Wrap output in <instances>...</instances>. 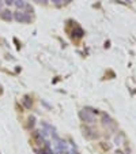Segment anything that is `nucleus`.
<instances>
[{
	"label": "nucleus",
	"mask_w": 136,
	"mask_h": 154,
	"mask_svg": "<svg viewBox=\"0 0 136 154\" xmlns=\"http://www.w3.org/2000/svg\"><path fill=\"white\" fill-rule=\"evenodd\" d=\"M71 33H72L71 36L74 37V38H82V37L84 36V32H83V29H82V27H80V26H78V25H76V26H75V29L72 30Z\"/></svg>",
	"instance_id": "8"
},
{
	"label": "nucleus",
	"mask_w": 136,
	"mask_h": 154,
	"mask_svg": "<svg viewBox=\"0 0 136 154\" xmlns=\"http://www.w3.org/2000/svg\"><path fill=\"white\" fill-rule=\"evenodd\" d=\"M53 2V4L56 7H61V6H64V0H52Z\"/></svg>",
	"instance_id": "13"
},
{
	"label": "nucleus",
	"mask_w": 136,
	"mask_h": 154,
	"mask_svg": "<svg viewBox=\"0 0 136 154\" xmlns=\"http://www.w3.org/2000/svg\"><path fill=\"white\" fill-rule=\"evenodd\" d=\"M101 122H102V124L105 127H112V130H116L114 122H113V119L108 113H101Z\"/></svg>",
	"instance_id": "4"
},
{
	"label": "nucleus",
	"mask_w": 136,
	"mask_h": 154,
	"mask_svg": "<svg viewBox=\"0 0 136 154\" xmlns=\"http://www.w3.org/2000/svg\"><path fill=\"white\" fill-rule=\"evenodd\" d=\"M22 105H23L26 109H31L33 108V98L27 94L23 95V97H22Z\"/></svg>",
	"instance_id": "6"
},
{
	"label": "nucleus",
	"mask_w": 136,
	"mask_h": 154,
	"mask_svg": "<svg viewBox=\"0 0 136 154\" xmlns=\"http://www.w3.org/2000/svg\"><path fill=\"white\" fill-rule=\"evenodd\" d=\"M82 131H83V135H84V138H87V139H97L98 136H99V134L97 132V131H94L91 127H89V125H82Z\"/></svg>",
	"instance_id": "3"
},
{
	"label": "nucleus",
	"mask_w": 136,
	"mask_h": 154,
	"mask_svg": "<svg viewBox=\"0 0 136 154\" xmlns=\"http://www.w3.org/2000/svg\"><path fill=\"white\" fill-rule=\"evenodd\" d=\"M72 0H64V4H68V3H71Z\"/></svg>",
	"instance_id": "18"
},
{
	"label": "nucleus",
	"mask_w": 136,
	"mask_h": 154,
	"mask_svg": "<svg viewBox=\"0 0 136 154\" xmlns=\"http://www.w3.org/2000/svg\"><path fill=\"white\" fill-rule=\"evenodd\" d=\"M31 125H33V127L36 125V117H34V116H30V117H29V124H27V127L31 128Z\"/></svg>",
	"instance_id": "12"
},
{
	"label": "nucleus",
	"mask_w": 136,
	"mask_h": 154,
	"mask_svg": "<svg viewBox=\"0 0 136 154\" xmlns=\"http://www.w3.org/2000/svg\"><path fill=\"white\" fill-rule=\"evenodd\" d=\"M116 154H124V153H123V151H120V150H118V151H116Z\"/></svg>",
	"instance_id": "19"
},
{
	"label": "nucleus",
	"mask_w": 136,
	"mask_h": 154,
	"mask_svg": "<svg viewBox=\"0 0 136 154\" xmlns=\"http://www.w3.org/2000/svg\"><path fill=\"white\" fill-rule=\"evenodd\" d=\"M40 4H46L48 3V0H37Z\"/></svg>",
	"instance_id": "16"
},
{
	"label": "nucleus",
	"mask_w": 136,
	"mask_h": 154,
	"mask_svg": "<svg viewBox=\"0 0 136 154\" xmlns=\"http://www.w3.org/2000/svg\"><path fill=\"white\" fill-rule=\"evenodd\" d=\"M33 139L37 142V145H42L45 142V138L42 136L41 131H33Z\"/></svg>",
	"instance_id": "7"
},
{
	"label": "nucleus",
	"mask_w": 136,
	"mask_h": 154,
	"mask_svg": "<svg viewBox=\"0 0 136 154\" xmlns=\"http://www.w3.org/2000/svg\"><path fill=\"white\" fill-rule=\"evenodd\" d=\"M14 19L18 23H30L33 21V15L26 14L25 11H21V10H16L14 12Z\"/></svg>",
	"instance_id": "2"
},
{
	"label": "nucleus",
	"mask_w": 136,
	"mask_h": 154,
	"mask_svg": "<svg viewBox=\"0 0 136 154\" xmlns=\"http://www.w3.org/2000/svg\"><path fill=\"white\" fill-rule=\"evenodd\" d=\"M26 14H29V15H33V12H34V10H33V7H31V4H29L27 3L26 4V7H25V10H23Z\"/></svg>",
	"instance_id": "11"
},
{
	"label": "nucleus",
	"mask_w": 136,
	"mask_h": 154,
	"mask_svg": "<svg viewBox=\"0 0 136 154\" xmlns=\"http://www.w3.org/2000/svg\"><path fill=\"white\" fill-rule=\"evenodd\" d=\"M26 2L25 0H15L14 2V6L16 7V10H21V11H23L25 7H26Z\"/></svg>",
	"instance_id": "10"
},
{
	"label": "nucleus",
	"mask_w": 136,
	"mask_h": 154,
	"mask_svg": "<svg viewBox=\"0 0 136 154\" xmlns=\"http://www.w3.org/2000/svg\"><path fill=\"white\" fill-rule=\"evenodd\" d=\"M3 2H4V4H6V6H14L15 0H3Z\"/></svg>",
	"instance_id": "15"
},
{
	"label": "nucleus",
	"mask_w": 136,
	"mask_h": 154,
	"mask_svg": "<svg viewBox=\"0 0 136 154\" xmlns=\"http://www.w3.org/2000/svg\"><path fill=\"white\" fill-rule=\"evenodd\" d=\"M0 19L1 21H6V22H11L14 19V12L8 8H3L0 11Z\"/></svg>",
	"instance_id": "5"
},
{
	"label": "nucleus",
	"mask_w": 136,
	"mask_h": 154,
	"mask_svg": "<svg viewBox=\"0 0 136 154\" xmlns=\"http://www.w3.org/2000/svg\"><path fill=\"white\" fill-rule=\"evenodd\" d=\"M78 116H79V119L83 123H87V124H94V123L97 122V116H95L94 113H91L90 110H87L86 108L82 109V110H79Z\"/></svg>",
	"instance_id": "1"
},
{
	"label": "nucleus",
	"mask_w": 136,
	"mask_h": 154,
	"mask_svg": "<svg viewBox=\"0 0 136 154\" xmlns=\"http://www.w3.org/2000/svg\"><path fill=\"white\" fill-rule=\"evenodd\" d=\"M3 6H4V2H3V0H0V11L3 10Z\"/></svg>",
	"instance_id": "17"
},
{
	"label": "nucleus",
	"mask_w": 136,
	"mask_h": 154,
	"mask_svg": "<svg viewBox=\"0 0 136 154\" xmlns=\"http://www.w3.org/2000/svg\"><path fill=\"white\" fill-rule=\"evenodd\" d=\"M86 109H87V110H90V112H91V113H94V115H95V116H97V115H99V110H98V109H95V108H91V107H87V108H86Z\"/></svg>",
	"instance_id": "14"
},
{
	"label": "nucleus",
	"mask_w": 136,
	"mask_h": 154,
	"mask_svg": "<svg viewBox=\"0 0 136 154\" xmlns=\"http://www.w3.org/2000/svg\"><path fill=\"white\" fill-rule=\"evenodd\" d=\"M41 124H42V128H44V130H46L50 134V135H52V134H55V132H56V128H55V127H53V125H52V124H49V123H46V122H42Z\"/></svg>",
	"instance_id": "9"
}]
</instances>
